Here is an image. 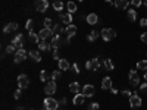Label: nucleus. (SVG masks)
I'll return each instance as SVG.
<instances>
[{
	"mask_svg": "<svg viewBox=\"0 0 147 110\" xmlns=\"http://www.w3.org/2000/svg\"><path fill=\"white\" fill-rule=\"evenodd\" d=\"M53 7H55V10L60 12V10L63 9V3L60 2V0H55V2H53Z\"/></svg>",
	"mask_w": 147,
	"mask_h": 110,
	"instance_id": "obj_26",
	"label": "nucleus"
},
{
	"mask_svg": "<svg viewBox=\"0 0 147 110\" xmlns=\"http://www.w3.org/2000/svg\"><path fill=\"white\" fill-rule=\"evenodd\" d=\"M144 79L147 81V70H146V73H144Z\"/></svg>",
	"mask_w": 147,
	"mask_h": 110,
	"instance_id": "obj_48",
	"label": "nucleus"
},
{
	"mask_svg": "<svg viewBox=\"0 0 147 110\" xmlns=\"http://www.w3.org/2000/svg\"><path fill=\"white\" fill-rule=\"evenodd\" d=\"M122 95H125V97L128 95V97H131L132 94H131V91H128V90H124V91H122Z\"/></svg>",
	"mask_w": 147,
	"mask_h": 110,
	"instance_id": "obj_46",
	"label": "nucleus"
},
{
	"mask_svg": "<svg viewBox=\"0 0 147 110\" xmlns=\"http://www.w3.org/2000/svg\"><path fill=\"white\" fill-rule=\"evenodd\" d=\"M21 94H22V91H21V88L18 90V91H15V94H13V97L18 100V99H21Z\"/></svg>",
	"mask_w": 147,
	"mask_h": 110,
	"instance_id": "obj_42",
	"label": "nucleus"
},
{
	"mask_svg": "<svg viewBox=\"0 0 147 110\" xmlns=\"http://www.w3.org/2000/svg\"><path fill=\"white\" fill-rule=\"evenodd\" d=\"M140 25L144 28V27H147V18H143V19H140Z\"/></svg>",
	"mask_w": 147,
	"mask_h": 110,
	"instance_id": "obj_41",
	"label": "nucleus"
},
{
	"mask_svg": "<svg viewBox=\"0 0 147 110\" xmlns=\"http://www.w3.org/2000/svg\"><path fill=\"white\" fill-rule=\"evenodd\" d=\"M116 37V31L113 28H103L102 30V38L105 41H110Z\"/></svg>",
	"mask_w": 147,
	"mask_h": 110,
	"instance_id": "obj_1",
	"label": "nucleus"
},
{
	"mask_svg": "<svg viewBox=\"0 0 147 110\" xmlns=\"http://www.w3.org/2000/svg\"><path fill=\"white\" fill-rule=\"evenodd\" d=\"M40 79H41L43 82L49 79V75H47V72H46V70H41V73H40Z\"/></svg>",
	"mask_w": 147,
	"mask_h": 110,
	"instance_id": "obj_37",
	"label": "nucleus"
},
{
	"mask_svg": "<svg viewBox=\"0 0 147 110\" xmlns=\"http://www.w3.org/2000/svg\"><path fill=\"white\" fill-rule=\"evenodd\" d=\"M53 35V30L52 28H43L40 32H38V37H40V41H46L49 37Z\"/></svg>",
	"mask_w": 147,
	"mask_h": 110,
	"instance_id": "obj_7",
	"label": "nucleus"
},
{
	"mask_svg": "<svg viewBox=\"0 0 147 110\" xmlns=\"http://www.w3.org/2000/svg\"><path fill=\"white\" fill-rule=\"evenodd\" d=\"M87 22L90 23V25H96L97 22H99V16H97L96 13H90V15H87Z\"/></svg>",
	"mask_w": 147,
	"mask_h": 110,
	"instance_id": "obj_16",
	"label": "nucleus"
},
{
	"mask_svg": "<svg viewBox=\"0 0 147 110\" xmlns=\"http://www.w3.org/2000/svg\"><path fill=\"white\" fill-rule=\"evenodd\" d=\"M27 56H28V53H27L25 50H24V48H19V50H16L15 57H13L15 63H21V62H24V60L27 59Z\"/></svg>",
	"mask_w": 147,
	"mask_h": 110,
	"instance_id": "obj_3",
	"label": "nucleus"
},
{
	"mask_svg": "<svg viewBox=\"0 0 147 110\" xmlns=\"http://www.w3.org/2000/svg\"><path fill=\"white\" fill-rule=\"evenodd\" d=\"M44 110H46V109H44Z\"/></svg>",
	"mask_w": 147,
	"mask_h": 110,
	"instance_id": "obj_52",
	"label": "nucleus"
},
{
	"mask_svg": "<svg viewBox=\"0 0 147 110\" xmlns=\"http://www.w3.org/2000/svg\"><path fill=\"white\" fill-rule=\"evenodd\" d=\"M25 28H27L28 31H32V28H34V21H32V19L27 21V23H25Z\"/></svg>",
	"mask_w": 147,
	"mask_h": 110,
	"instance_id": "obj_35",
	"label": "nucleus"
},
{
	"mask_svg": "<svg viewBox=\"0 0 147 110\" xmlns=\"http://www.w3.org/2000/svg\"><path fill=\"white\" fill-rule=\"evenodd\" d=\"M102 88H103V90H112V78H110V76L103 78V81H102Z\"/></svg>",
	"mask_w": 147,
	"mask_h": 110,
	"instance_id": "obj_12",
	"label": "nucleus"
},
{
	"mask_svg": "<svg viewBox=\"0 0 147 110\" xmlns=\"http://www.w3.org/2000/svg\"><path fill=\"white\" fill-rule=\"evenodd\" d=\"M69 91L78 94V93H80V84H78V82H71V85H69Z\"/></svg>",
	"mask_w": 147,
	"mask_h": 110,
	"instance_id": "obj_23",
	"label": "nucleus"
},
{
	"mask_svg": "<svg viewBox=\"0 0 147 110\" xmlns=\"http://www.w3.org/2000/svg\"><path fill=\"white\" fill-rule=\"evenodd\" d=\"M50 47H52V43H47V41H40L38 43V48L43 52H47V50H50Z\"/></svg>",
	"mask_w": 147,
	"mask_h": 110,
	"instance_id": "obj_20",
	"label": "nucleus"
},
{
	"mask_svg": "<svg viewBox=\"0 0 147 110\" xmlns=\"http://www.w3.org/2000/svg\"><path fill=\"white\" fill-rule=\"evenodd\" d=\"M53 59H55V60H60V57H59V52H57V48H55V53H53Z\"/></svg>",
	"mask_w": 147,
	"mask_h": 110,
	"instance_id": "obj_43",
	"label": "nucleus"
},
{
	"mask_svg": "<svg viewBox=\"0 0 147 110\" xmlns=\"http://www.w3.org/2000/svg\"><path fill=\"white\" fill-rule=\"evenodd\" d=\"M113 5H115L116 9H127L129 6V2L128 0H115Z\"/></svg>",
	"mask_w": 147,
	"mask_h": 110,
	"instance_id": "obj_11",
	"label": "nucleus"
},
{
	"mask_svg": "<svg viewBox=\"0 0 147 110\" xmlns=\"http://www.w3.org/2000/svg\"><path fill=\"white\" fill-rule=\"evenodd\" d=\"M44 109L46 110H56L57 107H59V103L55 100V99H52V97H47V99H44Z\"/></svg>",
	"mask_w": 147,
	"mask_h": 110,
	"instance_id": "obj_2",
	"label": "nucleus"
},
{
	"mask_svg": "<svg viewBox=\"0 0 147 110\" xmlns=\"http://www.w3.org/2000/svg\"><path fill=\"white\" fill-rule=\"evenodd\" d=\"M128 19H129L131 22L137 21V12L134 10V9H129V10H128Z\"/></svg>",
	"mask_w": 147,
	"mask_h": 110,
	"instance_id": "obj_25",
	"label": "nucleus"
},
{
	"mask_svg": "<svg viewBox=\"0 0 147 110\" xmlns=\"http://www.w3.org/2000/svg\"><path fill=\"white\" fill-rule=\"evenodd\" d=\"M28 56L34 60V62H40L41 60V56H40V52H37V50H31L30 53H28Z\"/></svg>",
	"mask_w": 147,
	"mask_h": 110,
	"instance_id": "obj_18",
	"label": "nucleus"
},
{
	"mask_svg": "<svg viewBox=\"0 0 147 110\" xmlns=\"http://www.w3.org/2000/svg\"><path fill=\"white\" fill-rule=\"evenodd\" d=\"M16 30H18V23H16V22H10V23H7V25L5 27L3 32H5V34H9V32L16 31Z\"/></svg>",
	"mask_w": 147,
	"mask_h": 110,
	"instance_id": "obj_14",
	"label": "nucleus"
},
{
	"mask_svg": "<svg viewBox=\"0 0 147 110\" xmlns=\"http://www.w3.org/2000/svg\"><path fill=\"white\" fill-rule=\"evenodd\" d=\"M30 40L32 43H40V37H38V34H34L32 31H30Z\"/></svg>",
	"mask_w": 147,
	"mask_h": 110,
	"instance_id": "obj_30",
	"label": "nucleus"
},
{
	"mask_svg": "<svg viewBox=\"0 0 147 110\" xmlns=\"http://www.w3.org/2000/svg\"><path fill=\"white\" fill-rule=\"evenodd\" d=\"M60 44H62V38H60V35H55L53 40H52V47L53 48H57Z\"/></svg>",
	"mask_w": 147,
	"mask_h": 110,
	"instance_id": "obj_22",
	"label": "nucleus"
},
{
	"mask_svg": "<svg viewBox=\"0 0 147 110\" xmlns=\"http://www.w3.org/2000/svg\"><path fill=\"white\" fill-rule=\"evenodd\" d=\"M59 19L62 21L63 23H66V25H71L72 23V13H62L59 16Z\"/></svg>",
	"mask_w": 147,
	"mask_h": 110,
	"instance_id": "obj_13",
	"label": "nucleus"
},
{
	"mask_svg": "<svg viewBox=\"0 0 147 110\" xmlns=\"http://www.w3.org/2000/svg\"><path fill=\"white\" fill-rule=\"evenodd\" d=\"M106 2H107V3H112V0H106Z\"/></svg>",
	"mask_w": 147,
	"mask_h": 110,
	"instance_id": "obj_49",
	"label": "nucleus"
},
{
	"mask_svg": "<svg viewBox=\"0 0 147 110\" xmlns=\"http://www.w3.org/2000/svg\"><path fill=\"white\" fill-rule=\"evenodd\" d=\"M132 6H136V7H140L141 6V0H132Z\"/></svg>",
	"mask_w": 147,
	"mask_h": 110,
	"instance_id": "obj_39",
	"label": "nucleus"
},
{
	"mask_svg": "<svg viewBox=\"0 0 147 110\" xmlns=\"http://www.w3.org/2000/svg\"><path fill=\"white\" fill-rule=\"evenodd\" d=\"M137 68L141 69V70H147V60H140L137 63Z\"/></svg>",
	"mask_w": 147,
	"mask_h": 110,
	"instance_id": "obj_32",
	"label": "nucleus"
},
{
	"mask_svg": "<svg viewBox=\"0 0 147 110\" xmlns=\"http://www.w3.org/2000/svg\"><path fill=\"white\" fill-rule=\"evenodd\" d=\"M66 7H68V13H74V12L77 10V5L74 3V2H68Z\"/></svg>",
	"mask_w": 147,
	"mask_h": 110,
	"instance_id": "obj_27",
	"label": "nucleus"
},
{
	"mask_svg": "<svg viewBox=\"0 0 147 110\" xmlns=\"http://www.w3.org/2000/svg\"><path fill=\"white\" fill-rule=\"evenodd\" d=\"M144 5H146V6H147V0H144Z\"/></svg>",
	"mask_w": 147,
	"mask_h": 110,
	"instance_id": "obj_50",
	"label": "nucleus"
},
{
	"mask_svg": "<svg viewBox=\"0 0 147 110\" xmlns=\"http://www.w3.org/2000/svg\"><path fill=\"white\" fill-rule=\"evenodd\" d=\"M84 97H93L94 95V87H93V85H84V87H82V93H81Z\"/></svg>",
	"mask_w": 147,
	"mask_h": 110,
	"instance_id": "obj_10",
	"label": "nucleus"
},
{
	"mask_svg": "<svg viewBox=\"0 0 147 110\" xmlns=\"http://www.w3.org/2000/svg\"><path fill=\"white\" fill-rule=\"evenodd\" d=\"M129 82H131V85H134V87H138L140 76H138V72H137L136 69L129 70Z\"/></svg>",
	"mask_w": 147,
	"mask_h": 110,
	"instance_id": "obj_4",
	"label": "nucleus"
},
{
	"mask_svg": "<svg viewBox=\"0 0 147 110\" xmlns=\"http://www.w3.org/2000/svg\"><path fill=\"white\" fill-rule=\"evenodd\" d=\"M75 32H77V27L72 25V23H71V25H68L66 30H65V34H66L68 37H71V38H72L74 35H75Z\"/></svg>",
	"mask_w": 147,
	"mask_h": 110,
	"instance_id": "obj_17",
	"label": "nucleus"
},
{
	"mask_svg": "<svg viewBox=\"0 0 147 110\" xmlns=\"http://www.w3.org/2000/svg\"><path fill=\"white\" fill-rule=\"evenodd\" d=\"M60 76H62V70H53L52 72V79L53 81H57V79H60Z\"/></svg>",
	"mask_w": 147,
	"mask_h": 110,
	"instance_id": "obj_29",
	"label": "nucleus"
},
{
	"mask_svg": "<svg viewBox=\"0 0 147 110\" xmlns=\"http://www.w3.org/2000/svg\"><path fill=\"white\" fill-rule=\"evenodd\" d=\"M103 66H105L106 70H113V68H115L113 62H112L110 59H105V60H103Z\"/></svg>",
	"mask_w": 147,
	"mask_h": 110,
	"instance_id": "obj_19",
	"label": "nucleus"
},
{
	"mask_svg": "<svg viewBox=\"0 0 147 110\" xmlns=\"http://www.w3.org/2000/svg\"><path fill=\"white\" fill-rule=\"evenodd\" d=\"M12 44H13L18 50H19V48H22V34H18L15 38L12 40Z\"/></svg>",
	"mask_w": 147,
	"mask_h": 110,
	"instance_id": "obj_15",
	"label": "nucleus"
},
{
	"mask_svg": "<svg viewBox=\"0 0 147 110\" xmlns=\"http://www.w3.org/2000/svg\"><path fill=\"white\" fill-rule=\"evenodd\" d=\"M140 91H144V93H147V82L140 85Z\"/></svg>",
	"mask_w": 147,
	"mask_h": 110,
	"instance_id": "obj_45",
	"label": "nucleus"
},
{
	"mask_svg": "<svg viewBox=\"0 0 147 110\" xmlns=\"http://www.w3.org/2000/svg\"><path fill=\"white\" fill-rule=\"evenodd\" d=\"M87 38H88V41H96L97 38H99V32H97V31H91V34H88Z\"/></svg>",
	"mask_w": 147,
	"mask_h": 110,
	"instance_id": "obj_31",
	"label": "nucleus"
},
{
	"mask_svg": "<svg viewBox=\"0 0 147 110\" xmlns=\"http://www.w3.org/2000/svg\"><path fill=\"white\" fill-rule=\"evenodd\" d=\"M72 70L75 72V73H80V68H78L77 63H74V65H72Z\"/></svg>",
	"mask_w": 147,
	"mask_h": 110,
	"instance_id": "obj_44",
	"label": "nucleus"
},
{
	"mask_svg": "<svg viewBox=\"0 0 147 110\" xmlns=\"http://www.w3.org/2000/svg\"><path fill=\"white\" fill-rule=\"evenodd\" d=\"M140 38H141V41H143L144 44H147V32H143Z\"/></svg>",
	"mask_w": 147,
	"mask_h": 110,
	"instance_id": "obj_40",
	"label": "nucleus"
},
{
	"mask_svg": "<svg viewBox=\"0 0 147 110\" xmlns=\"http://www.w3.org/2000/svg\"><path fill=\"white\" fill-rule=\"evenodd\" d=\"M52 30H53V34H56V35H60V32H65V30L60 25H55Z\"/></svg>",
	"mask_w": 147,
	"mask_h": 110,
	"instance_id": "obj_33",
	"label": "nucleus"
},
{
	"mask_svg": "<svg viewBox=\"0 0 147 110\" xmlns=\"http://www.w3.org/2000/svg\"><path fill=\"white\" fill-rule=\"evenodd\" d=\"M99 68H100V59L96 57V59L91 60V69H93V70H97Z\"/></svg>",
	"mask_w": 147,
	"mask_h": 110,
	"instance_id": "obj_24",
	"label": "nucleus"
},
{
	"mask_svg": "<svg viewBox=\"0 0 147 110\" xmlns=\"http://www.w3.org/2000/svg\"><path fill=\"white\" fill-rule=\"evenodd\" d=\"M82 101H84L82 94H77L75 97H74V104H82Z\"/></svg>",
	"mask_w": 147,
	"mask_h": 110,
	"instance_id": "obj_28",
	"label": "nucleus"
},
{
	"mask_svg": "<svg viewBox=\"0 0 147 110\" xmlns=\"http://www.w3.org/2000/svg\"><path fill=\"white\" fill-rule=\"evenodd\" d=\"M99 107H100L99 103H91V104L88 106V110H99Z\"/></svg>",
	"mask_w": 147,
	"mask_h": 110,
	"instance_id": "obj_38",
	"label": "nucleus"
},
{
	"mask_svg": "<svg viewBox=\"0 0 147 110\" xmlns=\"http://www.w3.org/2000/svg\"><path fill=\"white\" fill-rule=\"evenodd\" d=\"M34 6H35V9L38 12H46L47 7H49V2H47V0H35Z\"/></svg>",
	"mask_w": 147,
	"mask_h": 110,
	"instance_id": "obj_6",
	"label": "nucleus"
},
{
	"mask_svg": "<svg viewBox=\"0 0 147 110\" xmlns=\"http://www.w3.org/2000/svg\"><path fill=\"white\" fill-rule=\"evenodd\" d=\"M78 2H84V0H78Z\"/></svg>",
	"mask_w": 147,
	"mask_h": 110,
	"instance_id": "obj_51",
	"label": "nucleus"
},
{
	"mask_svg": "<svg viewBox=\"0 0 147 110\" xmlns=\"http://www.w3.org/2000/svg\"><path fill=\"white\" fill-rule=\"evenodd\" d=\"M59 69L60 70H68L69 69V63H68L66 59H60L59 60Z\"/></svg>",
	"mask_w": 147,
	"mask_h": 110,
	"instance_id": "obj_21",
	"label": "nucleus"
},
{
	"mask_svg": "<svg viewBox=\"0 0 147 110\" xmlns=\"http://www.w3.org/2000/svg\"><path fill=\"white\" fill-rule=\"evenodd\" d=\"M44 93L50 97L56 93V81H50V82H47L46 84V87H44Z\"/></svg>",
	"mask_w": 147,
	"mask_h": 110,
	"instance_id": "obj_5",
	"label": "nucleus"
},
{
	"mask_svg": "<svg viewBox=\"0 0 147 110\" xmlns=\"http://www.w3.org/2000/svg\"><path fill=\"white\" fill-rule=\"evenodd\" d=\"M16 50H18V48H16L13 44H12V43L6 47V53H16Z\"/></svg>",
	"mask_w": 147,
	"mask_h": 110,
	"instance_id": "obj_34",
	"label": "nucleus"
},
{
	"mask_svg": "<svg viewBox=\"0 0 147 110\" xmlns=\"http://www.w3.org/2000/svg\"><path fill=\"white\" fill-rule=\"evenodd\" d=\"M43 23H44V28H52V19L50 18H46L43 21Z\"/></svg>",
	"mask_w": 147,
	"mask_h": 110,
	"instance_id": "obj_36",
	"label": "nucleus"
},
{
	"mask_svg": "<svg viewBox=\"0 0 147 110\" xmlns=\"http://www.w3.org/2000/svg\"><path fill=\"white\" fill-rule=\"evenodd\" d=\"M129 104H131L132 109H138L141 106V99L138 97V94H132L129 97Z\"/></svg>",
	"mask_w": 147,
	"mask_h": 110,
	"instance_id": "obj_8",
	"label": "nucleus"
},
{
	"mask_svg": "<svg viewBox=\"0 0 147 110\" xmlns=\"http://www.w3.org/2000/svg\"><path fill=\"white\" fill-rule=\"evenodd\" d=\"M85 68H87V69H91V60H88V62L85 63Z\"/></svg>",
	"mask_w": 147,
	"mask_h": 110,
	"instance_id": "obj_47",
	"label": "nucleus"
},
{
	"mask_svg": "<svg viewBox=\"0 0 147 110\" xmlns=\"http://www.w3.org/2000/svg\"><path fill=\"white\" fill-rule=\"evenodd\" d=\"M18 85H19V88L24 90V88H28V85H30V79L27 75H19L18 76Z\"/></svg>",
	"mask_w": 147,
	"mask_h": 110,
	"instance_id": "obj_9",
	"label": "nucleus"
}]
</instances>
